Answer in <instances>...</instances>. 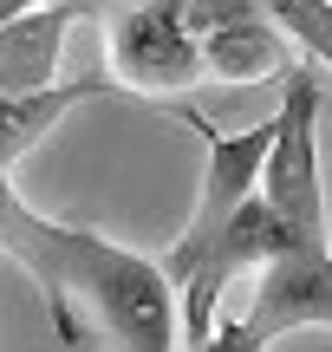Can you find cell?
<instances>
[{"label": "cell", "mask_w": 332, "mask_h": 352, "mask_svg": "<svg viewBox=\"0 0 332 352\" xmlns=\"http://www.w3.org/2000/svg\"><path fill=\"white\" fill-rule=\"evenodd\" d=\"M98 0H46L0 26V91H46L59 85V52L78 20H91Z\"/></svg>", "instance_id": "5"}, {"label": "cell", "mask_w": 332, "mask_h": 352, "mask_svg": "<svg viewBox=\"0 0 332 352\" xmlns=\"http://www.w3.org/2000/svg\"><path fill=\"white\" fill-rule=\"evenodd\" d=\"M26 7H46V0H0V26H7L13 13H26Z\"/></svg>", "instance_id": "10"}, {"label": "cell", "mask_w": 332, "mask_h": 352, "mask_svg": "<svg viewBox=\"0 0 332 352\" xmlns=\"http://www.w3.org/2000/svg\"><path fill=\"white\" fill-rule=\"evenodd\" d=\"M65 287L72 300H91V314L104 320L117 352H182L176 346V280L163 274V261H143L137 248L72 228L65 235Z\"/></svg>", "instance_id": "1"}, {"label": "cell", "mask_w": 332, "mask_h": 352, "mask_svg": "<svg viewBox=\"0 0 332 352\" xmlns=\"http://www.w3.org/2000/svg\"><path fill=\"white\" fill-rule=\"evenodd\" d=\"M182 352H261V346L248 340V327L235 320V327H222L215 340H202V346H182Z\"/></svg>", "instance_id": "9"}, {"label": "cell", "mask_w": 332, "mask_h": 352, "mask_svg": "<svg viewBox=\"0 0 332 352\" xmlns=\"http://www.w3.org/2000/svg\"><path fill=\"white\" fill-rule=\"evenodd\" d=\"M182 118L209 138V164H202V189H195L189 222H182V235L169 241V254H163V274L176 280V294L195 280V267L215 254V241L228 235V222L241 215V202L261 189V170H268L274 138H281V118L274 111L261 118V124H248V131H215L195 104H182Z\"/></svg>", "instance_id": "2"}, {"label": "cell", "mask_w": 332, "mask_h": 352, "mask_svg": "<svg viewBox=\"0 0 332 352\" xmlns=\"http://www.w3.org/2000/svg\"><path fill=\"white\" fill-rule=\"evenodd\" d=\"M261 7L294 39L300 59H313L320 72H332V0H261Z\"/></svg>", "instance_id": "8"}, {"label": "cell", "mask_w": 332, "mask_h": 352, "mask_svg": "<svg viewBox=\"0 0 332 352\" xmlns=\"http://www.w3.org/2000/svg\"><path fill=\"white\" fill-rule=\"evenodd\" d=\"M294 39L268 20V13H248V20H228L202 39V72L222 78V85H254V78H287L294 72Z\"/></svg>", "instance_id": "7"}, {"label": "cell", "mask_w": 332, "mask_h": 352, "mask_svg": "<svg viewBox=\"0 0 332 352\" xmlns=\"http://www.w3.org/2000/svg\"><path fill=\"white\" fill-rule=\"evenodd\" d=\"M111 85L117 78L85 72V78H59V85H46V91H0V170H13L20 157H33L59 118H72L78 104L104 98Z\"/></svg>", "instance_id": "6"}, {"label": "cell", "mask_w": 332, "mask_h": 352, "mask_svg": "<svg viewBox=\"0 0 332 352\" xmlns=\"http://www.w3.org/2000/svg\"><path fill=\"white\" fill-rule=\"evenodd\" d=\"M65 235H72V222H52V215L26 209V196L13 189V170H0V254H13L33 274V287L46 294V314L59 327V340L78 352L85 333H78L72 287H65Z\"/></svg>", "instance_id": "4"}, {"label": "cell", "mask_w": 332, "mask_h": 352, "mask_svg": "<svg viewBox=\"0 0 332 352\" xmlns=\"http://www.w3.org/2000/svg\"><path fill=\"white\" fill-rule=\"evenodd\" d=\"M111 26V78L143 98H169V91H189L202 72V39L182 26L176 0H111L104 13Z\"/></svg>", "instance_id": "3"}]
</instances>
